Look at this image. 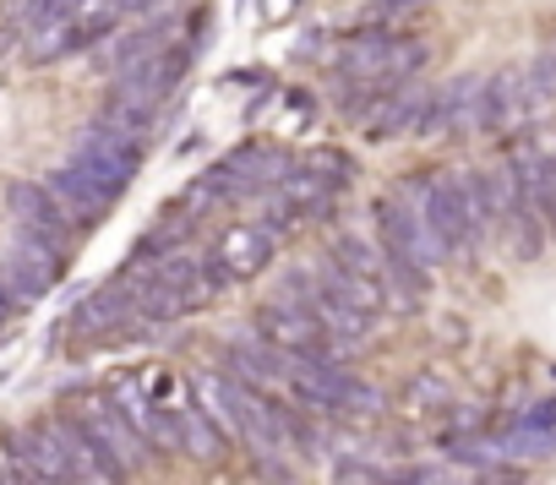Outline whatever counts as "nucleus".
Wrapping results in <instances>:
<instances>
[{"label":"nucleus","instance_id":"obj_5","mask_svg":"<svg viewBox=\"0 0 556 485\" xmlns=\"http://www.w3.org/2000/svg\"><path fill=\"white\" fill-rule=\"evenodd\" d=\"M278 240H285V234L267 229L262 218L224 224L218 240H213V252H207V263H202L207 284H213V290H229V284H240V279H256V273L278 257Z\"/></svg>","mask_w":556,"mask_h":485},{"label":"nucleus","instance_id":"obj_13","mask_svg":"<svg viewBox=\"0 0 556 485\" xmlns=\"http://www.w3.org/2000/svg\"><path fill=\"white\" fill-rule=\"evenodd\" d=\"M45 431L55 436V447H61V458H66V469H72V480L77 485H126V474L93 447V436L61 409V414H45Z\"/></svg>","mask_w":556,"mask_h":485},{"label":"nucleus","instance_id":"obj_16","mask_svg":"<svg viewBox=\"0 0 556 485\" xmlns=\"http://www.w3.org/2000/svg\"><path fill=\"white\" fill-rule=\"evenodd\" d=\"M312 273L339 295V301H350L361 317H377V311H388V290L377 284V279H366V273H355V268H344L333 252H323L317 263H312Z\"/></svg>","mask_w":556,"mask_h":485},{"label":"nucleus","instance_id":"obj_9","mask_svg":"<svg viewBox=\"0 0 556 485\" xmlns=\"http://www.w3.org/2000/svg\"><path fill=\"white\" fill-rule=\"evenodd\" d=\"M507 164H513L529 207L540 213V224L556 234V131H534L529 142H518L507 153Z\"/></svg>","mask_w":556,"mask_h":485},{"label":"nucleus","instance_id":"obj_12","mask_svg":"<svg viewBox=\"0 0 556 485\" xmlns=\"http://www.w3.org/2000/svg\"><path fill=\"white\" fill-rule=\"evenodd\" d=\"M224 376H235L251 393H273L290 387V355H278L273 344H262L256 333H240L224 344Z\"/></svg>","mask_w":556,"mask_h":485},{"label":"nucleus","instance_id":"obj_17","mask_svg":"<svg viewBox=\"0 0 556 485\" xmlns=\"http://www.w3.org/2000/svg\"><path fill=\"white\" fill-rule=\"evenodd\" d=\"M45 186L61 196V207L77 218V224H104L110 218V207H115V196H104L83 169H72V164H61V169H50L45 175Z\"/></svg>","mask_w":556,"mask_h":485},{"label":"nucleus","instance_id":"obj_19","mask_svg":"<svg viewBox=\"0 0 556 485\" xmlns=\"http://www.w3.org/2000/svg\"><path fill=\"white\" fill-rule=\"evenodd\" d=\"M93 0H28V23L45 34V28H61V23H72L77 12H88Z\"/></svg>","mask_w":556,"mask_h":485},{"label":"nucleus","instance_id":"obj_14","mask_svg":"<svg viewBox=\"0 0 556 485\" xmlns=\"http://www.w3.org/2000/svg\"><path fill=\"white\" fill-rule=\"evenodd\" d=\"M131 322H137V306H131V290H126V279H110V284H99V290H93L88 301H77V311L66 317L72 339L131 333Z\"/></svg>","mask_w":556,"mask_h":485},{"label":"nucleus","instance_id":"obj_2","mask_svg":"<svg viewBox=\"0 0 556 485\" xmlns=\"http://www.w3.org/2000/svg\"><path fill=\"white\" fill-rule=\"evenodd\" d=\"M415 196H420L426 229H431V240L442 246V257H475V252L485 246L464 175H431V180H420Z\"/></svg>","mask_w":556,"mask_h":485},{"label":"nucleus","instance_id":"obj_6","mask_svg":"<svg viewBox=\"0 0 556 485\" xmlns=\"http://www.w3.org/2000/svg\"><path fill=\"white\" fill-rule=\"evenodd\" d=\"M66 414H72V420L93 436V447H99V452H104V458H110L121 474H142V469L153 463V447H148V442H142V436H137L126 420H121V409L104 398V387L77 393Z\"/></svg>","mask_w":556,"mask_h":485},{"label":"nucleus","instance_id":"obj_22","mask_svg":"<svg viewBox=\"0 0 556 485\" xmlns=\"http://www.w3.org/2000/svg\"><path fill=\"white\" fill-rule=\"evenodd\" d=\"M382 12H404V7H420V0H377Z\"/></svg>","mask_w":556,"mask_h":485},{"label":"nucleus","instance_id":"obj_20","mask_svg":"<svg viewBox=\"0 0 556 485\" xmlns=\"http://www.w3.org/2000/svg\"><path fill=\"white\" fill-rule=\"evenodd\" d=\"M295 7L301 0H262V23H285V17H295Z\"/></svg>","mask_w":556,"mask_h":485},{"label":"nucleus","instance_id":"obj_10","mask_svg":"<svg viewBox=\"0 0 556 485\" xmlns=\"http://www.w3.org/2000/svg\"><path fill=\"white\" fill-rule=\"evenodd\" d=\"M61 273H66V252L45 246V240H34V234H17L7 268H0V279H7V290L17 301H45L61 284Z\"/></svg>","mask_w":556,"mask_h":485},{"label":"nucleus","instance_id":"obj_11","mask_svg":"<svg viewBox=\"0 0 556 485\" xmlns=\"http://www.w3.org/2000/svg\"><path fill=\"white\" fill-rule=\"evenodd\" d=\"M0 447H7V458L17 463V474H28L34 485H77L55 436L45 431V420L34 425H12V431H0Z\"/></svg>","mask_w":556,"mask_h":485},{"label":"nucleus","instance_id":"obj_8","mask_svg":"<svg viewBox=\"0 0 556 485\" xmlns=\"http://www.w3.org/2000/svg\"><path fill=\"white\" fill-rule=\"evenodd\" d=\"M295 158L285 148H273V142H240L224 164H213V175L235 191V196H262V191H278L290 180Z\"/></svg>","mask_w":556,"mask_h":485},{"label":"nucleus","instance_id":"obj_3","mask_svg":"<svg viewBox=\"0 0 556 485\" xmlns=\"http://www.w3.org/2000/svg\"><path fill=\"white\" fill-rule=\"evenodd\" d=\"M142 137H126V131H115V126H99V120H88L83 131H77V142H72V169H83L104 196H115L121 202V191L137 180V169H142Z\"/></svg>","mask_w":556,"mask_h":485},{"label":"nucleus","instance_id":"obj_7","mask_svg":"<svg viewBox=\"0 0 556 485\" xmlns=\"http://www.w3.org/2000/svg\"><path fill=\"white\" fill-rule=\"evenodd\" d=\"M7 207H12V218L23 224V234H34V240H45V246H55V252L72 257V240H77L83 224L61 207V196H55L45 180H12V186H7Z\"/></svg>","mask_w":556,"mask_h":485},{"label":"nucleus","instance_id":"obj_21","mask_svg":"<svg viewBox=\"0 0 556 485\" xmlns=\"http://www.w3.org/2000/svg\"><path fill=\"white\" fill-rule=\"evenodd\" d=\"M12 311H17V295L7 290V279H0V328H7V322H12Z\"/></svg>","mask_w":556,"mask_h":485},{"label":"nucleus","instance_id":"obj_18","mask_svg":"<svg viewBox=\"0 0 556 485\" xmlns=\"http://www.w3.org/2000/svg\"><path fill=\"white\" fill-rule=\"evenodd\" d=\"M175 425H180V452L197 458V463H218V458H229V447H235V442L202 414V404H197L191 393L175 404Z\"/></svg>","mask_w":556,"mask_h":485},{"label":"nucleus","instance_id":"obj_1","mask_svg":"<svg viewBox=\"0 0 556 485\" xmlns=\"http://www.w3.org/2000/svg\"><path fill=\"white\" fill-rule=\"evenodd\" d=\"M377 246H382V257L415 268L420 279H437V268L447 263L442 246L431 240V229H426V213H420V196L415 191L377 196Z\"/></svg>","mask_w":556,"mask_h":485},{"label":"nucleus","instance_id":"obj_4","mask_svg":"<svg viewBox=\"0 0 556 485\" xmlns=\"http://www.w3.org/2000/svg\"><path fill=\"white\" fill-rule=\"evenodd\" d=\"M256 339L273 344L278 355H290V360H317V355H333V339L328 328L317 322V311L306 301H295L290 290H273L262 306H256Z\"/></svg>","mask_w":556,"mask_h":485},{"label":"nucleus","instance_id":"obj_15","mask_svg":"<svg viewBox=\"0 0 556 485\" xmlns=\"http://www.w3.org/2000/svg\"><path fill=\"white\" fill-rule=\"evenodd\" d=\"M523 115V66H502L496 77L480 82V99H475V126L480 131H502L507 120Z\"/></svg>","mask_w":556,"mask_h":485}]
</instances>
